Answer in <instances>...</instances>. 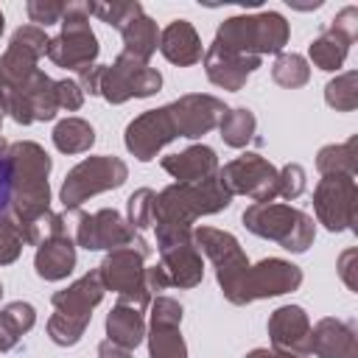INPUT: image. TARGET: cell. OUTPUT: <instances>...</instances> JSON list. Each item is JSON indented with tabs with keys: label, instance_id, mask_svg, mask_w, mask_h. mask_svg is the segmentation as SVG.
<instances>
[{
	"label": "cell",
	"instance_id": "cell-1",
	"mask_svg": "<svg viewBox=\"0 0 358 358\" xmlns=\"http://www.w3.org/2000/svg\"><path fill=\"white\" fill-rule=\"evenodd\" d=\"M14 176H11V165H8V159L6 157H0V218L8 213V207H11V182Z\"/></svg>",
	"mask_w": 358,
	"mask_h": 358
}]
</instances>
